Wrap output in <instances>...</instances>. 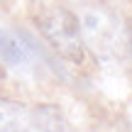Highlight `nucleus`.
<instances>
[{
	"mask_svg": "<svg viewBox=\"0 0 132 132\" xmlns=\"http://www.w3.org/2000/svg\"><path fill=\"white\" fill-rule=\"evenodd\" d=\"M0 59L10 66H20V64H27L29 59V49L20 42L17 37H12L10 32L0 29Z\"/></svg>",
	"mask_w": 132,
	"mask_h": 132,
	"instance_id": "obj_5",
	"label": "nucleus"
},
{
	"mask_svg": "<svg viewBox=\"0 0 132 132\" xmlns=\"http://www.w3.org/2000/svg\"><path fill=\"white\" fill-rule=\"evenodd\" d=\"M29 125L39 132H66L64 115L56 105H37L29 110Z\"/></svg>",
	"mask_w": 132,
	"mask_h": 132,
	"instance_id": "obj_4",
	"label": "nucleus"
},
{
	"mask_svg": "<svg viewBox=\"0 0 132 132\" xmlns=\"http://www.w3.org/2000/svg\"><path fill=\"white\" fill-rule=\"evenodd\" d=\"M37 29L49 44L52 49L64 56L66 61L83 66L88 59V47L83 42V34H81V24L71 10L66 7H47L34 17Z\"/></svg>",
	"mask_w": 132,
	"mask_h": 132,
	"instance_id": "obj_1",
	"label": "nucleus"
},
{
	"mask_svg": "<svg viewBox=\"0 0 132 132\" xmlns=\"http://www.w3.org/2000/svg\"><path fill=\"white\" fill-rule=\"evenodd\" d=\"M29 110L15 100L0 98V132H29Z\"/></svg>",
	"mask_w": 132,
	"mask_h": 132,
	"instance_id": "obj_3",
	"label": "nucleus"
},
{
	"mask_svg": "<svg viewBox=\"0 0 132 132\" xmlns=\"http://www.w3.org/2000/svg\"><path fill=\"white\" fill-rule=\"evenodd\" d=\"M81 24V34H83V42L86 47L93 44L95 49H115L120 44V20L113 17L108 10L103 7H95V10H86L83 17H78Z\"/></svg>",
	"mask_w": 132,
	"mask_h": 132,
	"instance_id": "obj_2",
	"label": "nucleus"
}]
</instances>
